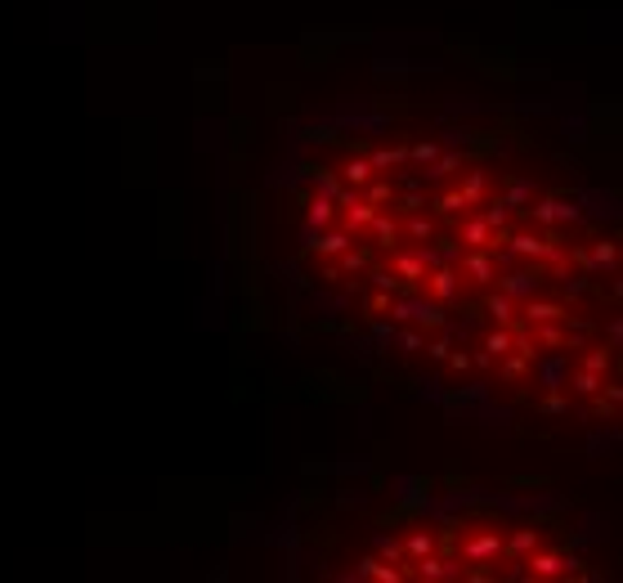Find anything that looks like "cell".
<instances>
[{"label":"cell","instance_id":"4","mask_svg":"<svg viewBox=\"0 0 623 583\" xmlns=\"http://www.w3.org/2000/svg\"><path fill=\"white\" fill-rule=\"evenodd\" d=\"M327 215H332V202H319V206H314V225H323Z\"/></svg>","mask_w":623,"mask_h":583},{"label":"cell","instance_id":"1","mask_svg":"<svg viewBox=\"0 0 623 583\" xmlns=\"http://www.w3.org/2000/svg\"><path fill=\"white\" fill-rule=\"evenodd\" d=\"M350 202V198H346ZM363 220H372V206H363V202H350V225H363Z\"/></svg>","mask_w":623,"mask_h":583},{"label":"cell","instance_id":"3","mask_svg":"<svg viewBox=\"0 0 623 583\" xmlns=\"http://www.w3.org/2000/svg\"><path fill=\"white\" fill-rule=\"evenodd\" d=\"M556 306H529V319H556Z\"/></svg>","mask_w":623,"mask_h":583},{"label":"cell","instance_id":"5","mask_svg":"<svg viewBox=\"0 0 623 583\" xmlns=\"http://www.w3.org/2000/svg\"><path fill=\"white\" fill-rule=\"evenodd\" d=\"M489 350H493V355H503V350H507V337H503V332L489 337Z\"/></svg>","mask_w":623,"mask_h":583},{"label":"cell","instance_id":"2","mask_svg":"<svg viewBox=\"0 0 623 583\" xmlns=\"http://www.w3.org/2000/svg\"><path fill=\"white\" fill-rule=\"evenodd\" d=\"M346 180H350V184H363V180H368V166H363V162H350V166H346Z\"/></svg>","mask_w":623,"mask_h":583}]
</instances>
